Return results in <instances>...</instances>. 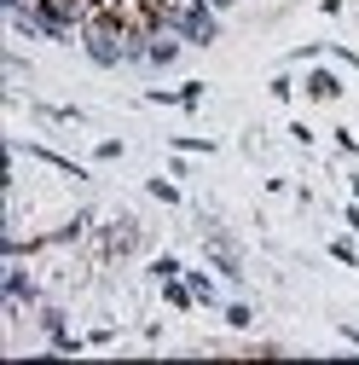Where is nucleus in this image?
I'll list each match as a JSON object with an SVG mask.
<instances>
[{
	"label": "nucleus",
	"mask_w": 359,
	"mask_h": 365,
	"mask_svg": "<svg viewBox=\"0 0 359 365\" xmlns=\"http://www.w3.org/2000/svg\"><path fill=\"white\" fill-rule=\"evenodd\" d=\"M209 12H214V6H186V12H162V24L174 18L186 41H214V18H209Z\"/></svg>",
	"instance_id": "f03ea898"
},
{
	"label": "nucleus",
	"mask_w": 359,
	"mask_h": 365,
	"mask_svg": "<svg viewBox=\"0 0 359 365\" xmlns=\"http://www.w3.org/2000/svg\"><path fill=\"white\" fill-rule=\"evenodd\" d=\"M203 6H214V12H220V6H232V0H203Z\"/></svg>",
	"instance_id": "39448f33"
},
{
	"label": "nucleus",
	"mask_w": 359,
	"mask_h": 365,
	"mask_svg": "<svg viewBox=\"0 0 359 365\" xmlns=\"http://www.w3.org/2000/svg\"><path fill=\"white\" fill-rule=\"evenodd\" d=\"M128 47H133V35H122L110 18H93V24H87V53H93V64H116Z\"/></svg>",
	"instance_id": "f257e3e1"
},
{
	"label": "nucleus",
	"mask_w": 359,
	"mask_h": 365,
	"mask_svg": "<svg viewBox=\"0 0 359 365\" xmlns=\"http://www.w3.org/2000/svg\"><path fill=\"white\" fill-rule=\"evenodd\" d=\"M151 64H174V41H157V47H151Z\"/></svg>",
	"instance_id": "20e7f679"
},
{
	"label": "nucleus",
	"mask_w": 359,
	"mask_h": 365,
	"mask_svg": "<svg viewBox=\"0 0 359 365\" xmlns=\"http://www.w3.org/2000/svg\"><path fill=\"white\" fill-rule=\"evenodd\" d=\"M6 296H18V302H29V296H35V284L24 279V272H18V267L6 272Z\"/></svg>",
	"instance_id": "7ed1b4c3"
}]
</instances>
